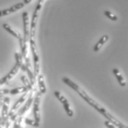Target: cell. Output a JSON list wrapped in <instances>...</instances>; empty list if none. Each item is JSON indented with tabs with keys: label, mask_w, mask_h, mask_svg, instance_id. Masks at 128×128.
<instances>
[{
	"label": "cell",
	"mask_w": 128,
	"mask_h": 128,
	"mask_svg": "<svg viewBox=\"0 0 128 128\" xmlns=\"http://www.w3.org/2000/svg\"><path fill=\"white\" fill-rule=\"evenodd\" d=\"M10 93L9 89H0V96H2V95L8 94Z\"/></svg>",
	"instance_id": "cell-25"
},
{
	"label": "cell",
	"mask_w": 128,
	"mask_h": 128,
	"mask_svg": "<svg viewBox=\"0 0 128 128\" xmlns=\"http://www.w3.org/2000/svg\"><path fill=\"white\" fill-rule=\"evenodd\" d=\"M64 109H65V111L66 113V114L69 117H72L74 116V112L72 110V109L71 108V106L69 104V103H66L64 104Z\"/></svg>",
	"instance_id": "cell-19"
},
{
	"label": "cell",
	"mask_w": 128,
	"mask_h": 128,
	"mask_svg": "<svg viewBox=\"0 0 128 128\" xmlns=\"http://www.w3.org/2000/svg\"><path fill=\"white\" fill-rule=\"evenodd\" d=\"M0 128H2V126H1V124H0Z\"/></svg>",
	"instance_id": "cell-30"
},
{
	"label": "cell",
	"mask_w": 128,
	"mask_h": 128,
	"mask_svg": "<svg viewBox=\"0 0 128 128\" xmlns=\"http://www.w3.org/2000/svg\"><path fill=\"white\" fill-rule=\"evenodd\" d=\"M15 59H16V64L14 65V66L12 68V69L4 77L0 79V87L8 83L18 73V70L20 69L21 65L24 63L23 62V57H22L21 53L16 52L15 53Z\"/></svg>",
	"instance_id": "cell-2"
},
{
	"label": "cell",
	"mask_w": 128,
	"mask_h": 128,
	"mask_svg": "<svg viewBox=\"0 0 128 128\" xmlns=\"http://www.w3.org/2000/svg\"><path fill=\"white\" fill-rule=\"evenodd\" d=\"M42 94L38 91L33 100V114L35 120L40 123V102H41Z\"/></svg>",
	"instance_id": "cell-5"
},
{
	"label": "cell",
	"mask_w": 128,
	"mask_h": 128,
	"mask_svg": "<svg viewBox=\"0 0 128 128\" xmlns=\"http://www.w3.org/2000/svg\"><path fill=\"white\" fill-rule=\"evenodd\" d=\"M2 26H3V28L7 31V32H8L10 34H11L13 36H14L15 38H16L19 39L20 38H22V36H21V35L18 32H16L14 29H13L8 24H6V23H4V24H2Z\"/></svg>",
	"instance_id": "cell-14"
},
{
	"label": "cell",
	"mask_w": 128,
	"mask_h": 128,
	"mask_svg": "<svg viewBox=\"0 0 128 128\" xmlns=\"http://www.w3.org/2000/svg\"><path fill=\"white\" fill-rule=\"evenodd\" d=\"M9 105H10V98L4 97L2 102V120L0 122V124L2 128L5 126V123L7 119L8 118V116L9 113Z\"/></svg>",
	"instance_id": "cell-6"
},
{
	"label": "cell",
	"mask_w": 128,
	"mask_h": 128,
	"mask_svg": "<svg viewBox=\"0 0 128 128\" xmlns=\"http://www.w3.org/2000/svg\"><path fill=\"white\" fill-rule=\"evenodd\" d=\"M21 80L24 83V86H26L30 90H32V84H31V82H30V80H29L28 77H26V76L23 75V76L21 77Z\"/></svg>",
	"instance_id": "cell-17"
},
{
	"label": "cell",
	"mask_w": 128,
	"mask_h": 128,
	"mask_svg": "<svg viewBox=\"0 0 128 128\" xmlns=\"http://www.w3.org/2000/svg\"><path fill=\"white\" fill-rule=\"evenodd\" d=\"M29 95H30V94H29V90H28V91L25 92V93H24V94L17 100V102L13 104V106L12 107L11 110H10V112L8 113V118L10 117L11 116H13L14 114H16V112L19 109V108L22 105V104L24 102L26 101V100L28 98Z\"/></svg>",
	"instance_id": "cell-7"
},
{
	"label": "cell",
	"mask_w": 128,
	"mask_h": 128,
	"mask_svg": "<svg viewBox=\"0 0 128 128\" xmlns=\"http://www.w3.org/2000/svg\"><path fill=\"white\" fill-rule=\"evenodd\" d=\"M30 49L32 52L33 63H34V76L36 78L40 74V59L37 51L35 37H30Z\"/></svg>",
	"instance_id": "cell-3"
},
{
	"label": "cell",
	"mask_w": 128,
	"mask_h": 128,
	"mask_svg": "<svg viewBox=\"0 0 128 128\" xmlns=\"http://www.w3.org/2000/svg\"><path fill=\"white\" fill-rule=\"evenodd\" d=\"M23 119H24L23 116H22V117H18L17 119H16V120L14 121V124H13V128H19L20 125L22 124V121H23Z\"/></svg>",
	"instance_id": "cell-22"
},
{
	"label": "cell",
	"mask_w": 128,
	"mask_h": 128,
	"mask_svg": "<svg viewBox=\"0 0 128 128\" xmlns=\"http://www.w3.org/2000/svg\"><path fill=\"white\" fill-rule=\"evenodd\" d=\"M24 7V4L23 2H20V3H18V4H15V5H13L12 7L10 8V9L11 10L12 13H14V12H16L17 10L23 8Z\"/></svg>",
	"instance_id": "cell-20"
},
{
	"label": "cell",
	"mask_w": 128,
	"mask_h": 128,
	"mask_svg": "<svg viewBox=\"0 0 128 128\" xmlns=\"http://www.w3.org/2000/svg\"><path fill=\"white\" fill-rule=\"evenodd\" d=\"M24 123L27 125H30V126H32V127H35V128H38L40 126L39 122H36V120H32V119L28 118H24Z\"/></svg>",
	"instance_id": "cell-18"
},
{
	"label": "cell",
	"mask_w": 128,
	"mask_h": 128,
	"mask_svg": "<svg viewBox=\"0 0 128 128\" xmlns=\"http://www.w3.org/2000/svg\"><path fill=\"white\" fill-rule=\"evenodd\" d=\"M2 102L0 100V108H1V107H2Z\"/></svg>",
	"instance_id": "cell-27"
},
{
	"label": "cell",
	"mask_w": 128,
	"mask_h": 128,
	"mask_svg": "<svg viewBox=\"0 0 128 128\" xmlns=\"http://www.w3.org/2000/svg\"><path fill=\"white\" fill-rule=\"evenodd\" d=\"M23 24H24V38L23 40L25 43H27L30 37V26H29V16L27 12H24L22 14Z\"/></svg>",
	"instance_id": "cell-9"
},
{
	"label": "cell",
	"mask_w": 128,
	"mask_h": 128,
	"mask_svg": "<svg viewBox=\"0 0 128 128\" xmlns=\"http://www.w3.org/2000/svg\"><path fill=\"white\" fill-rule=\"evenodd\" d=\"M104 15L106 16V17H108L109 19H110L112 21H116L118 19V17L116 15H114V13H112L110 11H108V10L104 11Z\"/></svg>",
	"instance_id": "cell-21"
},
{
	"label": "cell",
	"mask_w": 128,
	"mask_h": 128,
	"mask_svg": "<svg viewBox=\"0 0 128 128\" xmlns=\"http://www.w3.org/2000/svg\"><path fill=\"white\" fill-rule=\"evenodd\" d=\"M19 128H23V126H22V124L20 125V127H19Z\"/></svg>",
	"instance_id": "cell-28"
},
{
	"label": "cell",
	"mask_w": 128,
	"mask_h": 128,
	"mask_svg": "<svg viewBox=\"0 0 128 128\" xmlns=\"http://www.w3.org/2000/svg\"><path fill=\"white\" fill-rule=\"evenodd\" d=\"M108 39H109V37L107 35H104L103 36H102L100 38V39L98 40V42L95 44V46L94 47V51L95 52H97L98 51H100V49L104 45V44L108 40Z\"/></svg>",
	"instance_id": "cell-11"
},
{
	"label": "cell",
	"mask_w": 128,
	"mask_h": 128,
	"mask_svg": "<svg viewBox=\"0 0 128 128\" xmlns=\"http://www.w3.org/2000/svg\"><path fill=\"white\" fill-rule=\"evenodd\" d=\"M19 40V44H20V46H21V50H22V55L23 57V58L25 60V64L26 65L31 68V63H30V59L29 58V55H28V52H27V45H26V43H25L23 40V38H20L18 39Z\"/></svg>",
	"instance_id": "cell-8"
},
{
	"label": "cell",
	"mask_w": 128,
	"mask_h": 128,
	"mask_svg": "<svg viewBox=\"0 0 128 128\" xmlns=\"http://www.w3.org/2000/svg\"><path fill=\"white\" fill-rule=\"evenodd\" d=\"M20 68H21L23 72H25L27 74L28 78H29V80H30V81L32 86H33L35 85V83H36V77H35L34 74L32 73V70H31V68L28 67L24 63H23V64L21 65Z\"/></svg>",
	"instance_id": "cell-10"
},
{
	"label": "cell",
	"mask_w": 128,
	"mask_h": 128,
	"mask_svg": "<svg viewBox=\"0 0 128 128\" xmlns=\"http://www.w3.org/2000/svg\"><path fill=\"white\" fill-rule=\"evenodd\" d=\"M113 73L115 75L116 78L117 79L119 85L122 87H124L126 86V82H125V80L124 79V77L122 76V74H121L120 71L118 69V68H114L113 69Z\"/></svg>",
	"instance_id": "cell-12"
},
{
	"label": "cell",
	"mask_w": 128,
	"mask_h": 128,
	"mask_svg": "<svg viewBox=\"0 0 128 128\" xmlns=\"http://www.w3.org/2000/svg\"><path fill=\"white\" fill-rule=\"evenodd\" d=\"M54 96L57 97V99L60 102L62 103L63 104H66V103H68V100L64 96V95L60 92V91H58V90H56V91H54Z\"/></svg>",
	"instance_id": "cell-16"
},
{
	"label": "cell",
	"mask_w": 128,
	"mask_h": 128,
	"mask_svg": "<svg viewBox=\"0 0 128 128\" xmlns=\"http://www.w3.org/2000/svg\"><path fill=\"white\" fill-rule=\"evenodd\" d=\"M1 120H2V118L0 117V122H1Z\"/></svg>",
	"instance_id": "cell-29"
},
{
	"label": "cell",
	"mask_w": 128,
	"mask_h": 128,
	"mask_svg": "<svg viewBox=\"0 0 128 128\" xmlns=\"http://www.w3.org/2000/svg\"><path fill=\"white\" fill-rule=\"evenodd\" d=\"M31 1H32V0H24V2H23V3H24V4H29Z\"/></svg>",
	"instance_id": "cell-26"
},
{
	"label": "cell",
	"mask_w": 128,
	"mask_h": 128,
	"mask_svg": "<svg viewBox=\"0 0 128 128\" xmlns=\"http://www.w3.org/2000/svg\"><path fill=\"white\" fill-rule=\"evenodd\" d=\"M63 82L66 85H67L68 86H69L71 88L75 90L77 94L88 103L90 106H92L96 111H98L100 114L102 115L109 122H110L112 124H114L116 128H128V126L124 125L123 123H122L120 121H118L116 117H114L113 115H111L108 111L106 110L105 108H104L102 106H101L98 102H96L95 100H94L92 98H90V96L88 95V94H86V92L82 90L77 84H76L74 82H73L72 80H71L69 78L66 77H63L62 79Z\"/></svg>",
	"instance_id": "cell-1"
},
{
	"label": "cell",
	"mask_w": 128,
	"mask_h": 128,
	"mask_svg": "<svg viewBox=\"0 0 128 128\" xmlns=\"http://www.w3.org/2000/svg\"><path fill=\"white\" fill-rule=\"evenodd\" d=\"M44 0H39L37 6L36 8V10L34 11V13L32 17V22H31V27H30V37H35V33H36V24L38 21V17L40 9L42 8V3Z\"/></svg>",
	"instance_id": "cell-4"
},
{
	"label": "cell",
	"mask_w": 128,
	"mask_h": 128,
	"mask_svg": "<svg viewBox=\"0 0 128 128\" xmlns=\"http://www.w3.org/2000/svg\"><path fill=\"white\" fill-rule=\"evenodd\" d=\"M104 124H105V126L108 128H116V127L114 124H112L110 122H109L108 120L104 122Z\"/></svg>",
	"instance_id": "cell-24"
},
{
	"label": "cell",
	"mask_w": 128,
	"mask_h": 128,
	"mask_svg": "<svg viewBox=\"0 0 128 128\" xmlns=\"http://www.w3.org/2000/svg\"><path fill=\"white\" fill-rule=\"evenodd\" d=\"M38 82L39 89H40V92L44 94H46V83H45V80H44V77L42 74H39L38 76Z\"/></svg>",
	"instance_id": "cell-13"
},
{
	"label": "cell",
	"mask_w": 128,
	"mask_h": 128,
	"mask_svg": "<svg viewBox=\"0 0 128 128\" xmlns=\"http://www.w3.org/2000/svg\"><path fill=\"white\" fill-rule=\"evenodd\" d=\"M12 13V11L10 8H8V9H4V10H0V17H2V16H8L9 14Z\"/></svg>",
	"instance_id": "cell-23"
},
{
	"label": "cell",
	"mask_w": 128,
	"mask_h": 128,
	"mask_svg": "<svg viewBox=\"0 0 128 128\" xmlns=\"http://www.w3.org/2000/svg\"><path fill=\"white\" fill-rule=\"evenodd\" d=\"M30 90L28 89L26 86H22V87H17L13 89L10 90V94L11 95H16L18 94H22V93H25L26 91H28Z\"/></svg>",
	"instance_id": "cell-15"
}]
</instances>
